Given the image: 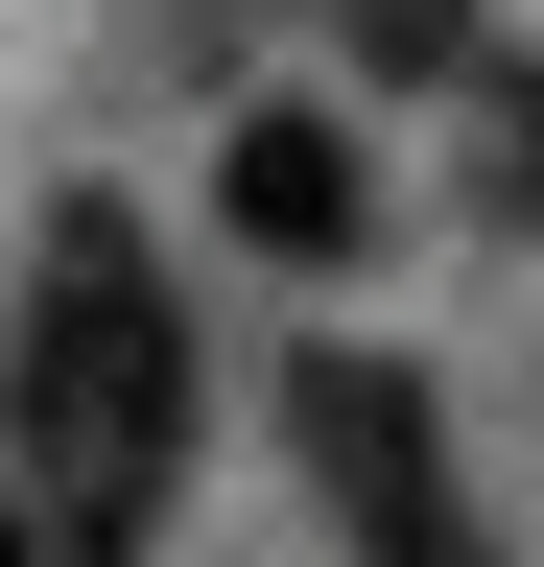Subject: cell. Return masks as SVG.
<instances>
[{"instance_id":"6da1fadb","label":"cell","mask_w":544,"mask_h":567,"mask_svg":"<svg viewBox=\"0 0 544 567\" xmlns=\"http://www.w3.org/2000/svg\"><path fill=\"white\" fill-rule=\"evenodd\" d=\"M24 473L72 520V567H119L189 473V331H166L143 213H48V260H24Z\"/></svg>"},{"instance_id":"7a4b0ae2","label":"cell","mask_w":544,"mask_h":567,"mask_svg":"<svg viewBox=\"0 0 544 567\" xmlns=\"http://www.w3.org/2000/svg\"><path fill=\"white\" fill-rule=\"evenodd\" d=\"M285 425H308V496L356 520V567H473L450 425H427V379H402V354H308V379H285Z\"/></svg>"},{"instance_id":"3957f363","label":"cell","mask_w":544,"mask_h":567,"mask_svg":"<svg viewBox=\"0 0 544 567\" xmlns=\"http://www.w3.org/2000/svg\"><path fill=\"white\" fill-rule=\"evenodd\" d=\"M214 213H237L260 260H356V237H379V189H356V142H331V118H237Z\"/></svg>"},{"instance_id":"277c9868","label":"cell","mask_w":544,"mask_h":567,"mask_svg":"<svg viewBox=\"0 0 544 567\" xmlns=\"http://www.w3.org/2000/svg\"><path fill=\"white\" fill-rule=\"evenodd\" d=\"M356 24V71H473V0H331Z\"/></svg>"},{"instance_id":"5b68a950","label":"cell","mask_w":544,"mask_h":567,"mask_svg":"<svg viewBox=\"0 0 544 567\" xmlns=\"http://www.w3.org/2000/svg\"><path fill=\"white\" fill-rule=\"evenodd\" d=\"M497 213H544V95H497Z\"/></svg>"},{"instance_id":"8992f818","label":"cell","mask_w":544,"mask_h":567,"mask_svg":"<svg viewBox=\"0 0 544 567\" xmlns=\"http://www.w3.org/2000/svg\"><path fill=\"white\" fill-rule=\"evenodd\" d=\"M0 567H48V544H24V520H0Z\"/></svg>"}]
</instances>
